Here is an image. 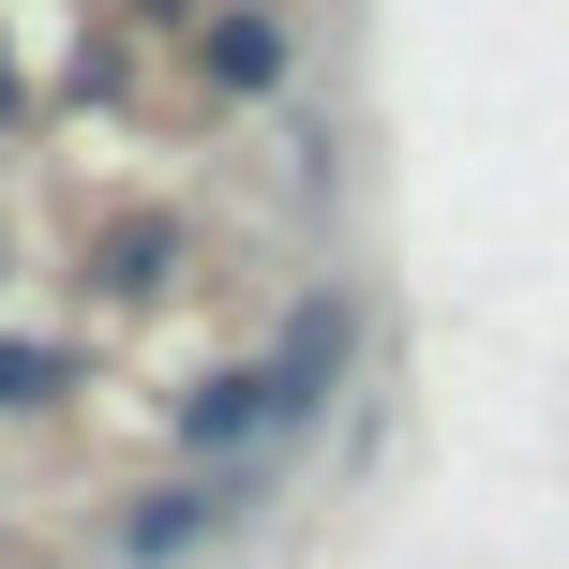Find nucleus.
Wrapping results in <instances>:
<instances>
[{
  "instance_id": "f257e3e1",
  "label": "nucleus",
  "mask_w": 569,
  "mask_h": 569,
  "mask_svg": "<svg viewBox=\"0 0 569 569\" xmlns=\"http://www.w3.org/2000/svg\"><path fill=\"white\" fill-rule=\"evenodd\" d=\"M270 435H300V420H284V390H270V360H256V375H210V390L180 405V450H196V480H210V465H240V450H270Z\"/></svg>"
},
{
  "instance_id": "f03ea898",
  "label": "nucleus",
  "mask_w": 569,
  "mask_h": 569,
  "mask_svg": "<svg viewBox=\"0 0 569 569\" xmlns=\"http://www.w3.org/2000/svg\"><path fill=\"white\" fill-rule=\"evenodd\" d=\"M345 345H360V315H345V300H315V315H284V360H270V390H284V420H315V405H330V375H345Z\"/></svg>"
},
{
  "instance_id": "7ed1b4c3",
  "label": "nucleus",
  "mask_w": 569,
  "mask_h": 569,
  "mask_svg": "<svg viewBox=\"0 0 569 569\" xmlns=\"http://www.w3.org/2000/svg\"><path fill=\"white\" fill-rule=\"evenodd\" d=\"M226 510H240V480H180V495H150V510L120 525V555H136V569H166V555H196Z\"/></svg>"
},
{
  "instance_id": "20e7f679",
  "label": "nucleus",
  "mask_w": 569,
  "mask_h": 569,
  "mask_svg": "<svg viewBox=\"0 0 569 569\" xmlns=\"http://www.w3.org/2000/svg\"><path fill=\"white\" fill-rule=\"evenodd\" d=\"M210 76H226V90H270L284 76V30L270 16H210Z\"/></svg>"
},
{
  "instance_id": "39448f33",
  "label": "nucleus",
  "mask_w": 569,
  "mask_h": 569,
  "mask_svg": "<svg viewBox=\"0 0 569 569\" xmlns=\"http://www.w3.org/2000/svg\"><path fill=\"white\" fill-rule=\"evenodd\" d=\"M46 390H76V345H0V405H46Z\"/></svg>"
},
{
  "instance_id": "423d86ee",
  "label": "nucleus",
  "mask_w": 569,
  "mask_h": 569,
  "mask_svg": "<svg viewBox=\"0 0 569 569\" xmlns=\"http://www.w3.org/2000/svg\"><path fill=\"white\" fill-rule=\"evenodd\" d=\"M0 120H16V46H0Z\"/></svg>"
}]
</instances>
